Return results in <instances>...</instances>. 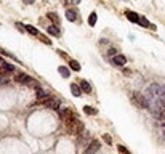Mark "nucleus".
Returning a JSON list of instances; mask_svg holds the SVG:
<instances>
[{"label": "nucleus", "mask_w": 165, "mask_h": 154, "mask_svg": "<svg viewBox=\"0 0 165 154\" xmlns=\"http://www.w3.org/2000/svg\"><path fill=\"white\" fill-rule=\"evenodd\" d=\"M0 83H6V79H0Z\"/></svg>", "instance_id": "c756f323"}, {"label": "nucleus", "mask_w": 165, "mask_h": 154, "mask_svg": "<svg viewBox=\"0 0 165 154\" xmlns=\"http://www.w3.org/2000/svg\"><path fill=\"white\" fill-rule=\"evenodd\" d=\"M69 67L72 69V71H80V64H79L75 60H69Z\"/></svg>", "instance_id": "dca6fc26"}, {"label": "nucleus", "mask_w": 165, "mask_h": 154, "mask_svg": "<svg viewBox=\"0 0 165 154\" xmlns=\"http://www.w3.org/2000/svg\"><path fill=\"white\" fill-rule=\"evenodd\" d=\"M3 63H5V61H3V58H0V64H3Z\"/></svg>", "instance_id": "2f4dec72"}, {"label": "nucleus", "mask_w": 165, "mask_h": 154, "mask_svg": "<svg viewBox=\"0 0 165 154\" xmlns=\"http://www.w3.org/2000/svg\"><path fill=\"white\" fill-rule=\"evenodd\" d=\"M0 55H5V56H8V58H13L15 60V56L10 53V52H6V50H3V48H0Z\"/></svg>", "instance_id": "5701e85b"}, {"label": "nucleus", "mask_w": 165, "mask_h": 154, "mask_svg": "<svg viewBox=\"0 0 165 154\" xmlns=\"http://www.w3.org/2000/svg\"><path fill=\"white\" fill-rule=\"evenodd\" d=\"M72 2H74L75 5H79V3H80V2H82V0H72Z\"/></svg>", "instance_id": "c85d7f7f"}, {"label": "nucleus", "mask_w": 165, "mask_h": 154, "mask_svg": "<svg viewBox=\"0 0 165 154\" xmlns=\"http://www.w3.org/2000/svg\"><path fill=\"white\" fill-rule=\"evenodd\" d=\"M47 16H48L50 19H52L53 23H56V24H59V18H58V15H56V13H53V11H52V13H48Z\"/></svg>", "instance_id": "412c9836"}, {"label": "nucleus", "mask_w": 165, "mask_h": 154, "mask_svg": "<svg viewBox=\"0 0 165 154\" xmlns=\"http://www.w3.org/2000/svg\"><path fill=\"white\" fill-rule=\"evenodd\" d=\"M26 32H29V34H32V36H40V34H39V31L37 29H35V27H32V26H26Z\"/></svg>", "instance_id": "6ab92c4d"}, {"label": "nucleus", "mask_w": 165, "mask_h": 154, "mask_svg": "<svg viewBox=\"0 0 165 154\" xmlns=\"http://www.w3.org/2000/svg\"><path fill=\"white\" fill-rule=\"evenodd\" d=\"M140 24L143 26V27H151V29H154V24H151L149 21H148V18H140Z\"/></svg>", "instance_id": "2eb2a0df"}, {"label": "nucleus", "mask_w": 165, "mask_h": 154, "mask_svg": "<svg viewBox=\"0 0 165 154\" xmlns=\"http://www.w3.org/2000/svg\"><path fill=\"white\" fill-rule=\"evenodd\" d=\"M132 101H133L138 108H149L148 100L144 98V95L140 93V92H133V93H132Z\"/></svg>", "instance_id": "f03ea898"}, {"label": "nucleus", "mask_w": 165, "mask_h": 154, "mask_svg": "<svg viewBox=\"0 0 165 154\" xmlns=\"http://www.w3.org/2000/svg\"><path fill=\"white\" fill-rule=\"evenodd\" d=\"M103 140H104V141H106L107 144H111V143H112V140H111V135H106V133H104V135H103Z\"/></svg>", "instance_id": "393cba45"}, {"label": "nucleus", "mask_w": 165, "mask_h": 154, "mask_svg": "<svg viewBox=\"0 0 165 154\" xmlns=\"http://www.w3.org/2000/svg\"><path fill=\"white\" fill-rule=\"evenodd\" d=\"M83 113L88 116H93V114H96V109H93L91 106H83Z\"/></svg>", "instance_id": "aec40b11"}, {"label": "nucleus", "mask_w": 165, "mask_h": 154, "mask_svg": "<svg viewBox=\"0 0 165 154\" xmlns=\"http://www.w3.org/2000/svg\"><path fill=\"white\" fill-rule=\"evenodd\" d=\"M58 72L63 77H66V79H67V77H71V71H69V67H66V66H59L58 67Z\"/></svg>", "instance_id": "9b49d317"}, {"label": "nucleus", "mask_w": 165, "mask_h": 154, "mask_svg": "<svg viewBox=\"0 0 165 154\" xmlns=\"http://www.w3.org/2000/svg\"><path fill=\"white\" fill-rule=\"evenodd\" d=\"M111 61H112L114 66H125L127 64V58L124 56V55H116Z\"/></svg>", "instance_id": "39448f33"}, {"label": "nucleus", "mask_w": 165, "mask_h": 154, "mask_svg": "<svg viewBox=\"0 0 165 154\" xmlns=\"http://www.w3.org/2000/svg\"><path fill=\"white\" fill-rule=\"evenodd\" d=\"M0 72L2 74H13L15 72V66L8 64V63H3V64H0Z\"/></svg>", "instance_id": "423d86ee"}, {"label": "nucleus", "mask_w": 165, "mask_h": 154, "mask_svg": "<svg viewBox=\"0 0 165 154\" xmlns=\"http://www.w3.org/2000/svg\"><path fill=\"white\" fill-rule=\"evenodd\" d=\"M71 90H72V95L74 96H80V87L77 85V83H72V85H71Z\"/></svg>", "instance_id": "f3484780"}, {"label": "nucleus", "mask_w": 165, "mask_h": 154, "mask_svg": "<svg viewBox=\"0 0 165 154\" xmlns=\"http://www.w3.org/2000/svg\"><path fill=\"white\" fill-rule=\"evenodd\" d=\"M119 151H120V152H125V154H128V152H130V151H128V149L125 148V146H119Z\"/></svg>", "instance_id": "bb28decb"}, {"label": "nucleus", "mask_w": 165, "mask_h": 154, "mask_svg": "<svg viewBox=\"0 0 165 154\" xmlns=\"http://www.w3.org/2000/svg\"><path fill=\"white\" fill-rule=\"evenodd\" d=\"M99 148H101V144H99L98 141H95V140H93V141H90V144L87 146V148H85V152H87V154L96 152V151H99Z\"/></svg>", "instance_id": "20e7f679"}, {"label": "nucleus", "mask_w": 165, "mask_h": 154, "mask_svg": "<svg viewBox=\"0 0 165 154\" xmlns=\"http://www.w3.org/2000/svg\"><path fill=\"white\" fill-rule=\"evenodd\" d=\"M42 103H44L47 108H50V109H59V100H56V98L48 96L47 100H44Z\"/></svg>", "instance_id": "7ed1b4c3"}, {"label": "nucleus", "mask_w": 165, "mask_h": 154, "mask_svg": "<svg viewBox=\"0 0 165 154\" xmlns=\"http://www.w3.org/2000/svg\"><path fill=\"white\" fill-rule=\"evenodd\" d=\"M162 125H163V129H165V122H163V124H162Z\"/></svg>", "instance_id": "473e14b6"}, {"label": "nucleus", "mask_w": 165, "mask_h": 154, "mask_svg": "<svg viewBox=\"0 0 165 154\" xmlns=\"http://www.w3.org/2000/svg\"><path fill=\"white\" fill-rule=\"evenodd\" d=\"M80 87H82V90H83L85 93H91V87H90V83L87 80H82L80 82Z\"/></svg>", "instance_id": "4468645a"}, {"label": "nucleus", "mask_w": 165, "mask_h": 154, "mask_svg": "<svg viewBox=\"0 0 165 154\" xmlns=\"http://www.w3.org/2000/svg\"><path fill=\"white\" fill-rule=\"evenodd\" d=\"M66 18H67V21H75V19H77V10H74V8H67V11H66Z\"/></svg>", "instance_id": "9d476101"}, {"label": "nucleus", "mask_w": 165, "mask_h": 154, "mask_svg": "<svg viewBox=\"0 0 165 154\" xmlns=\"http://www.w3.org/2000/svg\"><path fill=\"white\" fill-rule=\"evenodd\" d=\"M149 92L152 93V95H159V92H160V90H159V85H151V87H149Z\"/></svg>", "instance_id": "4be33fe9"}, {"label": "nucleus", "mask_w": 165, "mask_h": 154, "mask_svg": "<svg viewBox=\"0 0 165 154\" xmlns=\"http://www.w3.org/2000/svg\"><path fill=\"white\" fill-rule=\"evenodd\" d=\"M48 32L52 34V36L58 37V36H59V29H58V24H56V26H48Z\"/></svg>", "instance_id": "ddd939ff"}, {"label": "nucleus", "mask_w": 165, "mask_h": 154, "mask_svg": "<svg viewBox=\"0 0 165 154\" xmlns=\"http://www.w3.org/2000/svg\"><path fill=\"white\" fill-rule=\"evenodd\" d=\"M61 2H63V5H67V0H61Z\"/></svg>", "instance_id": "7c9ffc66"}, {"label": "nucleus", "mask_w": 165, "mask_h": 154, "mask_svg": "<svg viewBox=\"0 0 165 154\" xmlns=\"http://www.w3.org/2000/svg\"><path fill=\"white\" fill-rule=\"evenodd\" d=\"M48 96H50V95H48V92H47V90L40 88V87L37 88V100H39V101H40V100H42V101H44V100H47Z\"/></svg>", "instance_id": "1a4fd4ad"}, {"label": "nucleus", "mask_w": 165, "mask_h": 154, "mask_svg": "<svg viewBox=\"0 0 165 154\" xmlns=\"http://www.w3.org/2000/svg\"><path fill=\"white\" fill-rule=\"evenodd\" d=\"M39 37H40V40H42V42H45L47 45H52V40H50L47 36H39Z\"/></svg>", "instance_id": "b1692460"}, {"label": "nucleus", "mask_w": 165, "mask_h": 154, "mask_svg": "<svg viewBox=\"0 0 165 154\" xmlns=\"http://www.w3.org/2000/svg\"><path fill=\"white\" fill-rule=\"evenodd\" d=\"M96 21H98V15H96V13H91V15L88 16V24L90 26H95Z\"/></svg>", "instance_id": "a211bd4d"}, {"label": "nucleus", "mask_w": 165, "mask_h": 154, "mask_svg": "<svg viewBox=\"0 0 165 154\" xmlns=\"http://www.w3.org/2000/svg\"><path fill=\"white\" fill-rule=\"evenodd\" d=\"M27 79H29V75H26V74H16V77H15V80L19 82V83H23V85H26Z\"/></svg>", "instance_id": "f8f14e48"}, {"label": "nucleus", "mask_w": 165, "mask_h": 154, "mask_svg": "<svg viewBox=\"0 0 165 154\" xmlns=\"http://www.w3.org/2000/svg\"><path fill=\"white\" fill-rule=\"evenodd\" d=\"M107 55H109V56H114V55H117V50L116 48H111V50L107 52Z\"/></svg>", "instance_id": "a878e982"}, {"label": "nucleus", "mask_w": 165, "mask_h": 154, "mask_svg": "<svg viewBox=\"0 0 165 154\" xmlns=\"http://www.w3.org/2000/svg\"><path fill=\"white\" fill-rule=\"evenodd\" d=\"M125 16H127L128 21H132V23H140V16L136 15L135 11H132V10H127L125 11Z\"/></svg>", "instance_id": "0eeeda50"}, {"label": "nucleus", "mask_w": 165, "mask_h": 154, "mask_svg": "<svg viewBox=\"0 0 165 154\" xmlns=\"http://www.w3.org/2000/svg\"><path fill=\"white\" fill-rule=\"evenodd\" d=\"M23 2H24L26 5H32V3L35 2V0H23Z\"/></svg>", "instance_id": "cd10ccee"}, {"label": "nucleus", "mask_w": 165, "mask_h": 154, "mask_svg": "<svg viewBox=\"0 0 165 154\" xmlns=\"http://www.w3.org/2000/svg\"><path fill=\"white\" fill-rule=\"evenodd\" d=\"M59 116L64 119V121H66V119L72 117L74 114H72V111H71V109H67V108H61V109H59Z\"/></svg>", "instance_id": "6e6552de"}, {"label": "nucleus", "mask_w": 165, "mask_h": 154, "mask_svg": "<svg viewBox=\"0 0 165 154\" xmlns=\"http://www.w3.org/2000/svg\"><path fill=\"white\" fill-rule=\"evenodd\" d=\"M66 129H67L69 133L77 135V133H82V132H83V124L79 121L75 116H72V117L66 119Z\"/></svg>", "instance_id": "f257e3e1"}]
</instances>
